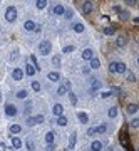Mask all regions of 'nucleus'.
Segmentation results:
<instances>
[{"mask_svg":"<svg viewBox=\"0 0 139 151\" xmlns=\"http://www.w3.org/2000/svg\"><path fill=\"white\" fill-rule=\"evenodd\" d=\"M76 141H77V133H72L69 138V150H74L76 148Z\"/></svg>","mask_w":139,"mask_h":151,"instance_id":"nucleus-16","label":"nucleus"},{"mask_svg":"<svg viewBox=\"0 0 139 151\" xmlns=\"http://www.w3.org/2000/svg\"><path fill=\"white\" fill-rule=\"evenodd\" d=\"M101 81L99 79H90V91H97V89H101Z\"/></svg>","mask_w":139,"mask_h":151,"instance_id":"nucleus-18","label":"nucleus"},{"mask_svg":"<svg viewBox=\"0 0 139 151\" xmlns=\"http://www.w3.org/2000/svg\"><path fill=\"white\" fill-rule=\"evenodd\" d=\"M107 114H109V118H116V116H117V108H111V109L107 111Z\"/></svg>","mask_w":139,"mask_h":151,"instance_id":"nucleus-37","label":"nucleus"},{"mask_svg":"<svg viewBox=\"0 0 139 151\" xmlns=\"http://www.w3.org/2000/svg\"><path fill=\"white\" fill-rule=\"evenodd\" d=\"M111 92H112V94H116V96H122L119 87H112V89H111Z\"/></svg>","mask_w":139,"mask_h":151,"instance_id":"nucleus-43","label":"nucleus"},{"mask_svg":"<svg viewBox=\"0 0 139 151\" xmlns=\"http://www.w3.org/2000/svg\"><path fill=\"white\" fill-rule=\"evenodd\" d=\"M2 99H3V96H2V92H0V102H2Z\"/></svg>","mask_w":139,"mask_h":151,"instance_id":"nucleus-51","label":"nucleus"},{"mask_svg":"<svg viewBox=\"0 0 139 151\" xmlns=\"http://www.w3.org/2000/svg\"><path fill=\"white\" fill-rule=\"evenodd\" d=\"M25 148H27L29 151H35V141L32 139V138L25 139Z\"/></svg>","mask_w":139,"mask_h":151,"instance_id":"nucleus-19","label":"nucleus"},{"mask_svg":"<svg viewBox=\"0 0 139 151\" xmlns=\"http://www.w3.org/2000/svg\"><path fill=\"white\" fill-rule=\"evenodd\" d=\"M92 57H94L92 49H84V50H82V59H84V60H90Z\"/></svg>","mask_w":139,"mask_h":151,"instance_id":"nucleus-14","label":"nucleus"},{"mask_svg":"<svg viewBox=\"0 0 139 151\" xmlns=\"http://www.w3.org/2000/svg\"><path fill=\"white\" fill-rule=\"evenodd\" d=\"M138 104H129V106H128V112H129V114H134V112H138Z\"/></svg>","mask_w":139,"mask_h":151,"instance_id":"nucleus-32","label":"nucleus"},{"mask_svg":"<svg viewBox=\"0 0 139 151\" xmlns=\"http://www.w3.org/2000/svg\"><path fill=\"white\" fill-rule=\"evenodd\" d=\"M131 126L132 128H139V118H134V119L131 121Z\"/></svg>","mask_w":139,"mask_h":151,"instance_id":"nucleus-42","label":"nucleus"},{"mask_svg":"<svg viewBox=\"0 0 139 151\" xmlns=\"http://www.w3.org/2000/svg\"><path fill=\"white\" fill-rule=\"evenodd\" d=\"M37 72V69H35V66L32 64V62H29V64H25V70H24V74L25 76H29V77H34V74Z\"/></svg>","mask_w":139,"mask_h":151,"instance_id":"nucleus-7","label":"nucleus"},{"mask_svg":"<svg viewBox=\"0 0 139 151\" xmlns=\"http://www.w3.org/2000/svg\"><path fill=\"white\" fill-rule=\"evenodd\" d=\"M20 131H22V126H20V124H12V126H10V134H19Z\"/></svg>","mask_w":139,"mask_h":151,"instance_id":"nucleus-24","label":"nucleus"},{"mask_svg":"<svg viewBox=\"0 0 139 151\" xmlns=\"http://www.w3.org/2000/svg\"><path fill=\"white\" fill-rule=\"evenodd\" d=\"M96 133H97V131H96V128H89V129H87V134H89V136L96 134Z\"/></svg>","mask_w":139,"mask_h":151,"instance_id":"nucleus-45","label":"nucleus"},{"mask_svg":"<svg viewBox=\"0 0 139 151\" xmlns=\"http://www.w3.org/2000/svg\"><path fill=\"white\" fill-rule=\"evenodd\" d=\"M54 138H55V133H54V131H47V133H45V143H47V144L54 143Z\"/></svg>","mask_w":139,"mask_h":151,"instance_id":"nucleus-23","label":"nucleus"},{"mask_svg":"<svg viewBox=\"0 0 139 151\" xmlns=\"http://www.w3.org/2000/svg\"><path fill=\"white\" fill-rule=\"evenodd\" d=\"M112 9H114V12H117V14H119L121 10H122V9H121V7H119V5H114V7H112Z\"/></svg>","mask_w":139,"mask_h":151,"instance_id":"nucleus-49","label":"nucleus"},{"mask_svg":"<svg viewBox=\"0 0 139 151\" xmlns=\"http://www.w3.org/2000/svg\"><path fill=\"white\" fill-rule=\"evenodd\" d=\"M12 146H13V150H20V148L24 146V141L20 139L19 136H13V138H12Z\"/></svg>","mask_w":139,"mask_h":151,"instance_id":"nucleus-11","label":"nucleus"},{"mask_svg":"<svg viewBox=\"0 0 139 151\" xmlns=\"http://www.w3.org/2000/svg\"><path fill=\"white\" fill-rule=\"evenodd\" d=\"M50 52H52V44H50L49 40H42L39 44V54L42 56H49Z\"/></svg>","mask_w":139,"mask_h":151,"instance_id":"nucleus-3","label":"nucleus"},{"mask_svg":"<svg viewBox=\"0 0 139 151\" xmlns=\"http://www.w3.org/2000/svg\"><path fill=\"white\" fill-rule=\"evenodd\" d=\"M17 99H27V96H29V92H27V89H20L17 94Z\"/></svg>","mask_w":139,"mask_h":151,"instance_id":"nucleus-26","label":"nucleus"},{"mask_svg":"<svg viewBox=\"0 0 139 151\" xmlns=\"http://www.w3.org/2000/svg\"><path fill=\"white\" fill-rule=\"evenodd\" d=\"M24 76H25V74H24V70L20 69V67H15V69L12 70V79L13 81H22Z\"/></svg>","mask_w":139,"mask_h":151,"instance_id":"nucleus-8","label":"nucleus"},{"mask_svg":"<svg viewBox=\"0 0 139 151\" xmlns=\"http://www.w3.org/2000/svg\"><path fill=\"white\" fill-rule=\"evenodd\" d=\"M128 81H129V82H134V81H136V76H134L132 72H128Z\"/></svg>","mask_w":139,"mask_h":151,"instance_id":"nucleus-44","label":"nucleus"},{"mask_svg":"<svg viewBox=\"0 0 139 151\" xmlns=\"http://www.w3.org/2000/svg\"><path fill=\"white\" fill-rule=\"evenodd\" d=\"M96 131H97L99 134H102V133H106V131H107V126H106V124H101V126L96 128Z\"/></svg>","mask_w":139,"mask_h":151,"instance_id":"nucleus-39","label":"nucleus"},{"mask_svg":"<svg viewBox=\"0 0 139 151\" xmlns=\"http://www.w3.org/2000/svg\"><path fill=\"white\" fill-rule=\"evenodd\" d=\"M132 22H134V24H139V17H134V19H132Z\"/></svg>","mask_w":139,"mask_h":151,"instance_id":"nucleus-50","label":"nucleus"},{"mask_svg":"<svg viewBox=\"0 0 139 151\" xmlns=\"http://www.w3.org/2000/svg\"><path fill=\"white\" fill-rule=\"evenodd\" d=\"M52 64H54L55 67H60L62 60H60V57H59V56H54V57H52Z\"/></svg>","mask_w":139,"mask_h":151,"instance_id":"nucleus-34","label":"nucleus"},{"mask_svg":"<svg viewBox=\"0 0 139 151\" xmlns=\"http://www.w3.org/2000/svg\"><path fill=\"white\" fill-rule=\"evenodd\" d=\"M116 45H117V47H124V45H126V37H124V35H119V37L116 39Z\"/></svg>","mask_w":139,"mask_h":151,"instance_id":"nucleus-27","label":"nucleus"},{"mask_svg":"<svg viewBox=\"0 0 139 151\" xmlns=\"http://www.w3.org/2000/svg\"><path fill=\"white\" fill-rule=\"evenodd\" d=\"M32 89L35 91V92H39V91L42 89V86H40L39 81H32Z\"/></svg>","mask_w":139,"mask_h":151,"instance_id":"nucleus-33","label":"nucleus"},{"mask_svg":"<svg viewBox=\"0 0 139 151\" xmlns=\"http://www.w3.org/2000/svg\"><path fill=\"white\" fill-rule=\"evenodd\" d=\"M30 111H32V102H27V104H25V108H24V114H25V116H29Z\"/></svg>","mask_w":139,"mask_h":151,"instance_id":"nucleus-36","label":"nucleus"},{"mask_svg":"<svg viewBox=\"0 0 139 151\" xmlns=\"http://www.w3.org/2000/svg\"><path fill=\"white\" fill-rule=\"evenodd\" d=\"M64 12H65V7H64V5H55V7L52 9V14H54V15H64Z\"/></svg>","mask_w":139,"mask_h":151,"instance_id":"nucleus-15","label":"nucleus"},{"mask_svg":"<svg viewBox=\"0 0 139 151\" xmlns=\"http://www.w3.org/2000/svg\"><path fill=\"white\" fill-rule=\"evenodd\" d=\"M70 86H72V84H70V81H65L64 84H60V86H59L57 94H59V96H65V94L70 91Z\"/></svg>","mask_w":139,"mask_h":151,"instance_id":"nucleus-5","label":"nucleus"},{"mask_svg":"<svg viewBox=\"0 0 139 151\" xmlns=\"http://www.w3.org/2000/svg\"><path fill=\"white\" fill-rule=\"evenodd\" d=\"M55 150V146H54V143H50V144H47V151H54Z\"/></svg>","mask_w":139,"mask_h":151,"instance_id":"nucleus-46","label":"nucleus"},{"mask_svg":"<svg viewBox=\"0 0 139 151\" xmlns=\"http://www.w3.org/2000/svg\"><path fill=\"white\" fill-rule=\"evenodd\" d=\"M102 32H104L106 35H114V34H116V29L109 25V27H104V30H102Z\"/></svg>","mask_w":139,"mask_h":151,"instance_id":"nucleus-29","label":"nucleus"},{"mask_svg":"<svg viewBox=\"0 0 139 151\" xmlns=\"http://www.w3.org/2000/svg\"><path fill=\"white\" fill-rule=\"evenodd\" d=\"M45 118H44V114H37V116H29L27 121H25V126H29V128H34V126H37L40 123H44Z\"/></svg>","mask_w":139,"mask_h":151,"instance_id":"nucleus-2","label":"nucleus"},{"mask_svg":"<svg viewBox=\"0 0 139 151\" xmlns=\"http://www.w3.org/2000/svg\"><path fill=\"white\" fill-rule=\"evenodd\" d=\"M67 94H69V99H70V104H72V106H76V104H77V96H76V94H74V92H67Z\"/></svg>","mask_w":139,"mask_h":151,"instance_id":"nucleus-31","label":"nucleus"},{"mask_svg":"<svg viewBox=\"0 0 139 151\" xmlns=\"http://www.w3.org/2000/svg\"><path fill=\"white\" fill-rule=\"evenodd\" d=\"M89 62H90V66H89L90 69H99V67H101V60L97 59V57H92Z\"/></svg>","mask_w":139,"mask_h":151,"instance_id":"nucleus-21","label":"nucleus"},{"mask_svg":"<svg viewBox=\"0 0 139 151\" xmlns=\"http://www.w3.org/2000/svg\"><path fill=\"white\" fill-rule=\"evenodd\" d=\"M89 70H90V67H87V66H84V69H82V72H84V74H89Z\"/></svg>","mask_w":139,"mask_h":151,"instance_id":"nucleus-48","label":"nucleus"},{"mask_svg":"<svg viewBox=\"0 0 139 151\" xmlns=\"http://www.w3.org/2000/svg\"><path fill=\"white\" fill-rule=\"evenodd\" d=\"M35 7L39 10L45 9V7H47V0H35Z\"/></svg>","mask_w":139,"mask_h":151,"instance_id":"nucleus-28","label":"nucleus"},{"mask_svg":"<svg viewBox=\"0 0 139 151\" xmlns=\"http://www.w3.org/2000/svg\"><path fill=\"white\" fill-rule=\"evenodd\" d=\"M102 143L101 141H92V144H90V151H101L102 150Z\"/></svg>","mask_w":139,"mask_h":151,"instance_id":"nucleus-22","label":"nucleus"},{"mask_svg":"<svg viewBox=\"0 0 139 151\" xmlns=\"http://www.w3.org/2000/svg\"><path fill=\"white\" fill-rule=\"evenodd\" d=\"M67 116H64V114H60V116H57V124H59V126H65V124H67Z\"/></svg>","mask_w":139,"mask_h":151,"instance_id":"nucleus-25","label":"nucleus"},{"mask_svg":"<svg viewBox=\"0 0 139 151\" xmlns=\"http://www.w3.org/2000/svg\"><path fill=\"white\" fill-rule=\"evenodd\" d=\"M138 62H139V59H138Z\"/></svg>","mask_w":139,"mask_h":151,"instance_id":"nucleus-53","label":"nucleus"},{"mask_svg":"<svg viewBox=\"0 0 139 151\" xmlns=\"http://www.w3.org/2000/svg\"><path fill=\"white\" fill-rule=\"evenodd\" d=\"M52 112L55 114V116H60V114H64V106L62 104H54V108H52Z\"/></svg>","mask_w":139,"mask_h":151,"instance_id":"nucleus-13","label":"nucleus"},{"mask_svg":"<svg viewBox=\"0 0 139 151\" xmlns=\"http://www.w3.org/2000/svg\"><path fill=\"white\" fill-rule=\"evenodd\" d=\"M92 10H94V3H92L90 0H86V2L82 3V12H84L86 15H89V14H92Z\"/></svg>","mask_w":139,"mask_h":151,"instance_id":"nucleus-6","label":"nucleus"},{"mask_svg":"<svg viewBox=\"0 0 139 151\" xmlns=\"http://www.w3.org/2000/svg\"><path fill=\"white\" fill-rule=\"evenodd\" d=\"M84 29H86V27H84V24H82V22H76V24L72 25V30H74V32H77V34L84 32Z\"/></svg>","mask_w":139,"mask_h":151,"instance_id":"nucleus-17","label":"nucleus"},{"mask_svg":"<svg viewBox=\"0 0 139 151\" xmlns=\"http://www.w3.org/2000/svg\"><path fill=\"white\" fill-rule=\"evenodd\" d=\"M138 7H139V3H138Z\"/></svg>","mask_w":139,"mask_h":151,"instance_id":"nucleus-52","label":"nucleus"},{"mask_svg":"<svg viewBox=\"0 0 139 151\" xmlns=\"http://www.w3.org/2000/svg\"><path fill=\"white\" fill-rule=\"evenodd\" d=\"M30 62L35 66V69H37V70L40 69V67H39V62H37V57H35V56H30Z\"/></svg>","mask_w":139,"mask_h":151,"instance_id":"nucleus-40","label":"nucleus"},{"mask_svg":"<svg viewBox=\"0 0 139 151\" xmlns=\"http://www.w3.org/2000/svg\"><path fill=\"white\" fill-rule=\"evenodd\" d=\"M119 19L121 20H129V12H128V10H121L119 12Z\"/></svg>","mask_w":139,"mask_h":151,"instance_id":"nucleus-30","label":"nucleus"},{"mask_svg":"<svg viewBox=\"0 0 139 151\" xmlns=\"http://www.w3.org/2000/svg\"><path fill=\"white\" fill-rule=\"evenodd\" d=\"M47 77H49V81H52V82H57V81L60 79V74L57 70H50L49 74H47Z\"/></svg>","mask_w":139,"mask_h":151,"instance_id":"nucleus-12","label":"nucleus"},{"mask_svg":"<svg viewBox=\"0 0 139 151\" xmlns=\"http://www.w3.org/2000/svg\"><path fill=\"white\" fill-rule=\"evenodd\" d=\"M111 96H112L111 91H104V92H101V98H102V99H107V98H111Z\"/></svg>","mask_w":139,"mask_h":151,"instance_id":"nucleus-41","label":"nucleus"},{"mask_svg":"<svg viewBox=\"0 0 139 151\" xmlns=\"http://www.w3.org/2000/svg\"><path fill=\"white\" fill-rule=\"evenodd\" d=\"M109 70L112 72V74H124V72L128 70V67H126L124 62H111Z\"/></svg>","mask_w":139,"mask_h":151,"instance_id":"nucleus-1","label":"nucleus"},{"mask_svg":"<svg viewBox=\"0 0 139 151\" xmlns=\"http://www.w3.org/2000/svg\"><path fill=\"white\" fill-rule=\"evenodd\" d=\"M35 25H37V24H35L34 20H25V22H24V29L27 30V32H35Z\"/></svg>","mask_w":139,"mask_h":151,"instance_id":"nucleus-10","label":"nucleus"},{"mask_svg":"<svg viewBox=\"0 0 139 151\" xmlns=\"http://www.w3.org/2000/svg\"><path fill=\"white\" fill-rule=\"evenodd\" d=\"M5 114L10 116V118H13V116L17 114V108H15V104H5Z\"/></svg>","mask_w":139,"mask_h":151,"instance_id":"nucleus-9","label":"nucleus"},{"mask_svg":"<svg viewBox=\"0 0 139 151\" xmlns=\"http://www.w3.org/2000/svg\"><path fill=\"white\" fill-rule=\"evenodd\" d=\"M74 50H76L74 45H65V47L62 49V52H64V54H69V52H74Z\"/></svg>","mask_w":139,"mask_h":151,"instance_id":"nucleus-38","label":"nucleus"},{"mask_svg":"<svg viewBox=\"0 0 139 151\" xmlns=\"http://www.w3.org/2000/svg\"><path fill=\"white\" fill-rule=\"evenodd\" d=\"M128 5H136V0H124Z\"/></svg>","mask_w":139,"mask_h":151,"instance_id":"nucleus-47","label":"nucleus"},{"mask_svg":"<svg viewBox=\"0 0 139 151\" xmlns=\"http://www.w3.org/2000/svg\"><path fill=\"white\" fill-rule=\"evenodd\" d=\"M5 20L7 22H15L17 20V9L13 5L7 7V10H5Z\"/></svg>","mask_w":139,"mask_h":151,"instance_id":"nucleus-4","label":"nucleus"},{"mask_svg":"<svg viewBox=\"0 0 139 151\" xmlns=\"http://www.w3.org/2000/svg\"><path fill=\"white\" fill-rule=\"evenodd\" d=\"M64 17H65V19H72V17H74V10H72V9H65Z\"/></svg>","mask_w":139,"mask_h":151,"instance_id":"nucleus-35","label":"nucleus"},{"mask_svg":"<svg viewBox=\"0 0 139 151\" xmlns=\"http://www.w3.org/2000/svg\"><path fill=\"white\" fill-rule=\"evenodd\" d=\"M77 119H79L82 124H87V123H89V116H87L86 112H77Z\"/></svg>","mask_w":139,"mask_h":151,"instance_id":"nucleus-20","label":"nucleus"}]
</instances>
